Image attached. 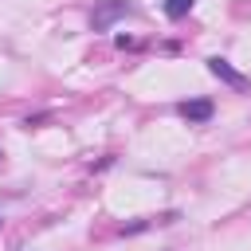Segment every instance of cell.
<instances>
[{
  "label": "cell",
  "instance_id": "277c9868",
  "mask_svg": "<svg viewBox=\"0 0 251 251\" xmlns=\"http://www.w3.org/2000/svg\"><path fill=\"white\" fill-rule=\"evenodd\" d=\"M192 4H196V0H165V16H169V20H184V16L192 12Z\"/></svg>",
  "mask_w": 251,
  "mask_h": 251
},
{
  "label": "cell",
  "instance_id": "3957f363",
  "mask_svg": "<svg viewBox=\"0 0 251 251\" xmlns=\"http://www.w3.org/2000/svg\"><path fill=\"white\" fill-rule=\"evenodd\" d=\"M176 110H180L184 122H208L216 106H212V98H188V102H180Z\"/></svg>",
  "mask_w": 251,
  "mask_h": 251
},
{
  "label": "cell",
  "instance_id": "6da1fadb",
  "mask_svg": "<svg viewBox=\"0 0 251 251\" xmlns=\"http://www.w3.org/2000/svg\"><path fill=\"white\" fill-rule=\"evenodd\" d=\"M122 16H129V4H126V0H98L94 12H90V27H94V31H106V27L118 24Z\"/></svg>",
  "mask_w": 251,
  "mask_h": 251
},
{
  "label": "cell",
  "instance_id": "7a4b0ae2",
  "mask_svg": "<svg viewBox=\"0 0 251 251\" xmlns=\"http://www.w3.org/2000/svg\"><path fill=\"white\" fill-rule=\"evenodd\" d=\"M208 71H212V78L227 82L231 90H247V86H251V78H247V75H239V71H235L227 59H220V55H212V59H208Z\"/></svg>",
  "mask_w": 251,
  "mask_h": 251
}]
</instances>
